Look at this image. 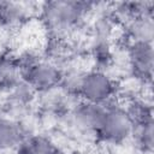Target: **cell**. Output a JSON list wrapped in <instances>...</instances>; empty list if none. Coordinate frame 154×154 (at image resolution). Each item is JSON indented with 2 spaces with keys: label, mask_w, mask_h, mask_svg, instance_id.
<instances>
[{
  "label": "cell",
  "mask_w": 154,
  "mask_h": 154,
  "mask_svg": "<svg viewBox=\"0 0 154 154\" xmlns=\"http://www.w3.org/2000/svg\"><path fill=\"white\" fill-rule=\"evenodd\" d=\"M30 16V7L24 2L0 1V25L16 26L24 23Z\"/></svg>",
  "instance_id": "obj_10"
},
{
  "label": "cell",
  "mask_w": 154,
  "mask_h": 154,
  "mask_svg": "<svg viewBox=\"0 0 154 154\" xmlns=\"http://www.w3.org/2000/svg\"><path fill=\"white\" fill-rule=\"evenodd\" d=\"M22 82L18 57L11 53L0 55V90H12Z\"/></svg>",
  "instance_id": "obj_8"
},
{
  "label": "cell",
  "mask_w": 154,
  "mask_h": 154,
  "mask_svg": "<svg viewBox=\"0 0 154 154\" xmlns=\"http://www.w3.org/2000/svg\"><path fill=\"white\" fill-rule=\"evenodd\" d=\"M116 81L105 71L94 69L83 73L78 88V97L81 100L97 105H106L116 100Z\"/></svg>",
  "instance_id": "obj_4"
},
{
  "label": "cell",
  "mask_w": 154,
  "mask_h": 154,
  "mask_svg": "<svg viewBox=\"0 0 154 154\" xmlns=\"http://www.w3.org/2000/svg\"><path fill=\"white\" fill-rule=\"evenodd\" d=\"M137 148L144 153L150 154L153 152L154 146V137H153V122L146 123L142 125H137L132 128V134Z\"/></svg>",
  "instance_id": "obj_13"
},
{
  "label": "cell",
  "mask_w": 154,
  "mask_h": 154,
  "mask_svg": "<svg viewBox=\"0 0 154 154\" xmlns=\"http://www.w3.org/2000/svg\"><path fill=\"white\" fill-rule=\"evenodd\" d=\"M128 61L132 76L142 83H150L154 67L152 42H129L126 45Z\"/></svg>",
  "instance_id": "obj_5"
},
{
  "label": "cell",
  "mask_w": 154,
  "mask_h": 154,
  "mask_svg": "<svg viewBox=\"0 0 154 154\" xmlns=\"http://www.w3.org/2000/svg\"><path fill=\"white\" fill-rule=\"evenodd\" d=\"M26 136L25 130L18 122L0 117V150L17 148Z\"/></svg>",
  "instance_id": "obj_9"
},
{
  "label": "cell",
  "mask_w": 154,
  "mask_h": 154,
  "mask_svg": "<svg viewBox=\"0 0 154 154\" xmlns=\"http://www.w3.org/2000/svg\"><path fill=\"white\" fill-rule=\"evenodd\" d=\"M128 117L132 123V128L137 125H142L146 123L153 122V109L152 105L144 100L140 99H131L123 106Z\"/></svg>",
  "instance_id": "obj_12"
},
{
  "label": "cell",
  "mask_w": 154,
  "mask_h": 154,
  "mask_svg": "<svg viewBox=\"0 0 154 154\" xmlns=\"http://www.w3.org/2000/svg\"><path fill=\"white\" fill-rule=\"evenodd\" d=\"M95 4L77 0L47 1L41 7V19L52 38L65 40L81 28Z\"/></svg>",
  "instance_id": "obj_1"
},
{
  "label": "cell",
  "mask_w": 154,
  "mask_h": 154,
  "mask_svg": "<svg viewBox=\"0 0 154 154\" xmlns=\"http://www.w3.org/2000/svg\"><path fill=\"white\" fill-rule=\"evenodd\" d=\"M124 32L129 42H153L154 20L153 14L138 16L124 24Z\"/></svg>",
  "instance_id": "obj_7"
},
{
  "label": "cell",
  "mask_w": 154,
  "mask_h": 154,
  "mask_svg": "<svg viewBox=\"0 0 154 154\" xmlns=\"http://www.w3.org/2000/svg\"><path fill=\"white\" fill-rule=\"evenodd\" d=\"M103 113L105 105H97L81 100L78 103L73 106L70 116L73 124L78 129L95 134Z\"/></svg>",
  "instance_id": "obj_6"
},
{
  "label": "cell",
  "mask_w": 154,
  "mask_h": 154,
  "mask_svg": "<svg viewBox=\"0 0 154 154\" xmlns=\"http://www.w3.org/2000/svg\"><path fill=\"white\" fill-rule=\"evenodd\" d=\"M18 61L22 81L34 91L49 93L59 88L63 70L58 65L34 53H25L18 57Z\"/></svg>",
  "instance_id": "obj_2"
},
{
  "label": "cell",
  "mask_w": 154,
  "mask_h": 154,
  "mask_svg": "<svg viewBox=\"0 0 154 154\" xmlns=\"http://www.w3.org/2000/svg\"><path fill=\"white\" fill-rule=\"evenodd\" d=\"M132 123L123 106L112 101L105 105V113L95 131L99 141L109 144H120L131 137Z\"/></svg>",
  "instance_id": "obj_3"
},
{
  "label": "cell",
  "mask_w": 154,
  "mask_h": 154,
  "mask_svg": "<svg viewBox=\"0 0 154 154\" xmlns=\"http://www.w3.org/2000/svg\"><path fill=\"white\" fill-rule=\"evenodd\" d=\"M18 154H57L60 149L43 135H28L16 148Z\"/></svg>",
  "instance_id": "obj_11"
}]
</instances>
